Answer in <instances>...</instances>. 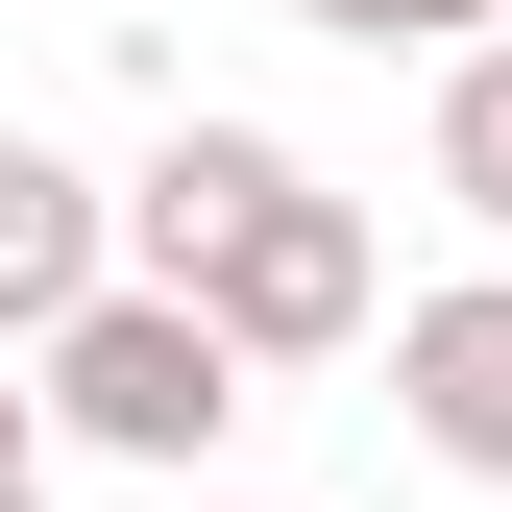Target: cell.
Returning a JSON list of instances; mask_svg holds the SVG:
<instances>
[{
    "label": "cell",
    "instance_id": "cell-2",
    "mask_svg": "<svg viewBox=\"0 0 512 512\" xmlns=\"http://www.w3.org/2000/svg\"><path fill=\"white\" fill-rule=\"evenodd\" d=\"M49 415H74L98 464H196V439L244 415V342H220L196 293H147V269H122V293L74 317V342H49Z\"/></svg>",
    "mask_w": 512,
    "mask_h": 512
},
{
    "label": "cell",
    "instance_id": "cell-6",
    "mask_svg": "<svg viewBox=\"0 0 512 512\" xmlns=\"http://www.w3.org/2000/svg\"><path fill=\"white\" fill-rule=\"evenodd\" d=\"M293 25H342V49H488L512 0H293Z\"/></svg>",
    "mask_w": 512,
    "mask_h": 512
},
{
    "label": "cell",
    "instance_id": "cell-3",
    "mask_svg": "<svg viewBox=\"0 0 512 512\" xmlns=\"http://www.w3.org/2000/svg\"><path fill=\"white\" fill-rule=\"evenodd\" d=\"M391 415H415L464 488H512V269H464V293L391 317Z\"/></svg>",
    "mask_w": 512,
    "mask_h": 512
},
{
    "label": "cell",
    "instance_id": "cell-4",
    "mask_svg": "<svg viewBox=\"0 0 512 512\" xmlns=\"http://www.w3.org/2000/svg\"><path fill=\"white\" fill-rule=\"evenodd\" d=\"M98 293H122V220H98V171L0 122V342H74Z\"/></svg>",
    "mask_w": 512,
    "mask_h": 512
},
{
    "label": "cell",
    "instance_id": "cell-7",
    "mask_svg": "<svg viewBox=\"0 0 512 512\" xmlns=\"http://www.w3.org/2000/svg\"><path fill=\"white\" fill-rule=\"evenodd\" d=\"M0 488H49V391H0Z\"/></svg>",
    "mask_w": 512,
    "mask_h": 512
},
{
    "label": "cell",
    "instance_id": "cell-5",
    "mask_svg": "<svg viewBox=\"0 0 512 512\" xmlns=\"http://www.w3.org/2000/svg\"><path fill=\"white\" fill-rule=\"evenodd\" d=\"M439 196L512 244V25H488V49H439Z\"/></svg>",
    "mask_w": 512,
    "mask_h": 512
},
{
    "label": "cell",
    "instance_id": "cell-1",
    "mask_svg": "<svg viewBox=\"0 0 512 512\" xmlns=\"http://www.w3.org/2000/svg\"><path fill=\"white\" fill-rule=\"evenodd\" d=\"M122 269H147V293H196L244 366H342V342H366V220L317 196L269 122H171V147H147V196H122Z\"/></svg>",
    "mask_w": 512,
    "mask_h": 512
},
{
    "label": "cell",
    "instance_id": "cell-8",
    "mask_svg": "<svg viewBox=\"0 0 512 512\" xmlns=\"http://www.w3.org/2000/svg\"><path fill=\"white\" fill-rule=\"evenodd\" d=\"M0 512H49V488H0Z\"/></svg>",
    "mask_w": 512,
    "mask_h": 512
}]
</instances>
